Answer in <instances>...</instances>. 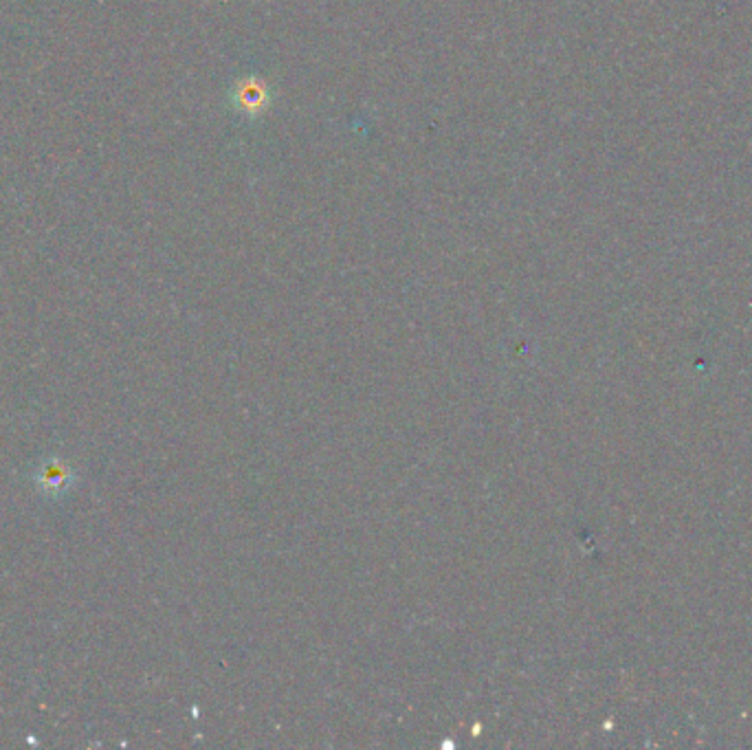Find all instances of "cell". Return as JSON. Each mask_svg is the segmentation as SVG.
I'll return each mask as SVG.
<instances>
[{
	"label": "cell",
	"instance_id": "1",
	"mask_svg": "<svg viewBox=\"0 0 752 750\" xmlns=\"http://www.w3.org/2000/svg\"><path fill=\"white\" fill-rule=\"evenodd\" d=\"M269 102H271L269 84L256 75L240 77L234 86V91H231V106H234L240 115L256 117L267 110Z\"/></svg>",
	"mask_w": 752,
	"mask_h": 750
}]
</instances>
